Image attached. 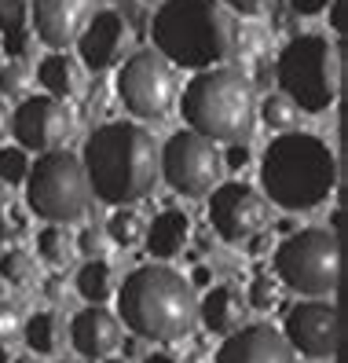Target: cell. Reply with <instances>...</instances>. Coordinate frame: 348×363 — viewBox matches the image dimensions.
<instances>
[{
	"label": "cell",
	"mask_w": 348,
	"mask_h": 363,
	"mask_svg": "<svg viewBox=\"0 0 348 363\" xmlns=\"http://www.w3.org/2000/svg\"><path fill=\"white\" fill-rule=\"evenodd\" d=\"M84 177L92 195L106 206H133L150 195L158 180V143L143 125L111 121L99 125L84 143Z\"/></svg>",
	"instance_id": "cell-1"
},
{
	"label": "cell",
	"mask_w": 348,
	"mask_h": 363,
	"mask_svg": "<svg viewBox=\"0 0 348 363\" xmlns=\"http://www.w3.org/2000/svg\"><path fill=\"white\" fill-rule=\"evenodd\" d=\"M150 37L169 67L198 74L235 55V23L220 0H162L150 18Z\"/></svg>",
	"instance_id": "cell-2"
},
{
	"label": "cell",
	"mask_w": 348,
	"mask_h": 363,
	"mask_svg": "<svg viewBox=\"0 0 348 363\" xmlns=\"http://www.w3.org/2000/svg\"><path fill=\"white\" fill-rule=\"evenodd\" d=\"M118 315L136 337L176 341L187 337L198 323V297H194V286L169 264H143L125 275Z\"/></svg>",
	"instance_id": "cell-3"
},
{
	"label": "cell",
	"mask_w": 348,
	"mask_h": 363,
	"mask_svg": "<svg viewBox=\"0 0 348 363\" xmlns=\"http://www.w3.org/2000/svg\"><path fill=\"white\" fill-rule=\"evenodd\" d=\"M260 184L286 213H308L337 187V158L312 133H282L260 158Z\"/></svg>",
	"instance_id": "cell-4"
},
{
	"label": "cell",
	"mask_w": 348,
	"mask_h": 363,
	"mask_svg": "<svg viewBox=\"0 0 348 363\" xmlns=\"http://www.w3.org/2000/svg\"><path fill=\"white\" fill-rule=\"evenodd\" d=\"M253 81L235 67H213L194 74L184 89V121L202 140L246 143L253 133Z\"/></svg>",
	"instance_id": "cell-5"
},
{
	"label": "cell",
	"mask_w": 348,
	"mask_h": 363,
	"mask_svg": "<svg viewBox=\"0 0 348 363\" xmlns=\"http://www.w3.org/2000/svg\"><path fill=\"white\" fill-rule=\"evenodd\" d=\"M275 81L301 114L330 111L341 92V62L337 48L319 33H297L286 40L275 62Z\"/></svg>",
	"instance_id": "cell-6"
},
{
	"label": "cell",
	"mask_w": 348,
	"mask_h": 363,
	"mask_svg": "<svg viewBox=\"0 0 348 363\" xmlns=\"http://www.w3.org/2000/svg\"><path fill=\"white\" fill-rule=\"evenodd\" d=\"M26 202L40 220L48 224H70L81 220L92 206V187L84 177V165L70 151L37 155L26 177Z\"/></svg>",
	"instance_id": "cell-7"
},
{
	"label": "cell",
	"mask_w": 348,
	"mask_h": 363,
	"mask_svg": "<svg viewBox=\"0 0 348 363\" xmlns=\"http://www.w3.org/2000/svg\"><path fill=\"white\" fill-rule=\"evenodd\" d=\"M275 275L301 297H330L341 275V246L337 235L326 228H301L279 242Z\"/></svg>",
	"instance_id": "cell-8"
},
{
	"label": "cell",
	"mask_w": 348,
	"mask_h": 363,
	"mask_svg": "<svg viewBox=\"0 0 348 363\" xmlns=\"http://www.w3.org/2000/svg\"><path fill=\"white\" fill-rule=\"evenodd\" d=\"M224 173V162L216 143L202 140L198 133L180 129L172 140H165V147L158 151V177L187 199H202L216 187Z\"/></svg>",
	"instance_id": "cell-9"
},
{
	"label": "cell",
	"mask_w": 348,
	"mask_h": 363,
	"mask_svg": "<svg viewBox=\"0 0 348 363\" xmlns=\"http://www.w3.org/2000/svg\"><path fill=\"white\" fill-rule=\"evenodd\" d=\"M118 99L128 114L143 121H162L176 103V74L158 52H133L121 62Z\"/></svg>",
	"instance_id": "cell-10"
},
{
	"label": "cell",
	"mask_w": 348,
	"mask_h": 363,
	"mask_svg": "<svg viewBox=\"0 0 348 363\" xmlns=\"http://www.w3.org/2000/svg\"><path fill=\"white\" fill-rule=\"evenodd\" d=\"M74 133V114L62 99L52 96H30L18 103V111H11V136L18 147L30 155H52L62 151V143Z\"/></svg>",
	"instance_id": "cell-11"
},
{
	"label": "cell",
	"mask_w": 348,
	"mask_h": 363,
	"mask_svg": "<svg viewBox=\"0 0 348 363\" xmlns=\"http://www.w3.org/2000/svg\"><path fill=\"white\" fill-rule=\"evenodd\" d=\"M209 224L224 242H246L264 231L268 199L242 180L220 184V187H213V199H209Z\"/></svg>",
	"instance_id": "cell-12"
},
{
	"label": "cell",
	"mask_w": 348,
	"mask_h": 363,
	"mask_svg": "<svg viewBox=\"0 0 348 363\" xmlns=\"http://www.w3.org/2000/svg\"><path fill=\"white\" fill-rule=\"evenodd\" d=\"M286 345L308 359H330L341 341V319L330 301H301L286 308V327H282Z\"/></svg>",
	"instance_id": "cell-13"
},
{
	"label": "cell",
	"mask_w": 348,
	"mask_h": 363,
	"mask_svg": "<svg viewBox=\"0 0 348 363\" xmlns=\"http://www.w3.org/2000/svg\"><path fill=\"white\" fill-rule=\"evenodd\" d=\"M77 52H81L84 67L96 70V74L125 62V55L133 52V26H128V18L121 11H99L96 18H89V26L81 30Z\"/></svg>",
	"instance_id": "cell-14"
},
{
	"label": "cell",
	"mask_w": 348,
	"mask_h": 363,
	"mask_svg": "<svg viewBox=\"0 0 348 363\" xmlns=\"http://www.w3.org/2000/svg\"><path fill=\"white\" fill-rule=\"evenodd\" d=\"M92 18V0H30L33 37L48 48H67Z\"/></svg>",
	"instance_id": "cell-15"
},
{
	"label": "cell",
	"mask_w": 348,
	"mask_h": 363,
	"mask_svg": "<svg viewBox=\"0 0 348 363\" xmlns=\"http://www.w3.org/2000/svg\"><path fill=\"white\" fill-rule=\"evenodd\" d=\"M216 363H297V352L271 323H249L224 341Z\"/></svg>",
	"instance_id": "cell-16"
},
{
	"label": "cell",
	"mask_w": 348,
	"mask_h": 363,
	"mask_svg": "<svg viewBox=\"0 0 348 363\" xmlns=\"http://www.w3.org/2000/svg\"><path fill=\"white\" fill-rule=\"evenodd\" d=\"M70 341L84 359H111V352L121 345V319L103 305H89L74 315Z\"/></svg>",
	"instance_id": "cell-17"
},
{
	"label": "cell",
	"mask_w": 348,
	"mask_h": 363,
	"mask_svg": "<svg viewBox=\"0 0 348 363\" xmlns=\"http://www.w3.org/2000/svg\"><path fill=\"white\" fill-rule=\"evenodd\" d=\"M198 319L206 323L209 334H235L242 330V319H246V305L238 297L235 286H209V294L198 301Z\"/></svg>",
	"instance_id": "cell-18"
},
{
	"label": "cell",
	"mask_w": 348,
	"mask_h": 363,
	"mask_svg": "<svg viewBox=\"0 0 348 363\" xmlns=\"http://www.w3.org/2000/svg\"><path fill=\"white\" fill-rule=\"evenodd\" d=\"M187 235H191V217L184 209H162L155 220H150V228L143 231V239H147V250H150V257H158V261H169V257H176V253L187 246Z\"/></svg>",
	"instance_id": "cell-19"
},
{
	"label": "cell",
	"mask_w": 348,
	"mask_h": 363,
	"mask_svg": "<svg viewBox=\"0 0 348 363\" xmlns=\"http://www.w3.org/2000/svg\"><path fill=\"white\" fill-rule=\"evenodd\" d=\"M0 40L15 62L33 55L37 37L30 26V0H0Z\"/></svg>",
	"instance_id": "cell-20"
},
{
	"label": "cell",
	"mask_w": 348,
	"mask_h": 363,
	"mask_svg": "<svg viewBox=\"0 0 348 363\" xmlns=\"http://www.w3.org/2000/svg\"><path fill=\"white\" fill-rule=\"evenodd\" d=\"M37 81H40V89H45L52 99H62V103H67L70 96L81 92L84 74H81V62H77V59L55 52V55H48V59H40Z\"/></svg>",
	"instance_id": "cell-21"
},
{
	"label": "cell",
	"mask_w": 348,
	"mask_h": 363,
	"mask_svg": "<svg viewBox=\"0 0 348 363\" xmlns=\"http://www.w3.org/2000/svg\"><path fill=\"white\" fill-rule=\"evenodd\" d=\"M23 337H26V345L33 356H52L59 349V341H62V323H59V315L55 312H37L30 315V323L23 327Z\"/></svg>",
	"instance_id": "cell-22"
},
{
	"label": "cell",
	"mask_w": 348,
	"mask_h": 363,
	"mask_svg": "<svg viewBox=\"0 0 348 363\" xmlns=\"http://www.w3.org/2000/svg\"><path fill=\"white\" fill-rule=\"evenodd\" d=\"M114 286H118V283H114V268L106 264V261H89V264L77 272V294H81L89 305L111 301Z\"/></svg>",
	"instance_id": "cell-23"
},
{
	"label": "cell",
	"mask_w": 348,
	"mask_h": 363,
	"mask_svg": "<svg viewBox=\"0 0 348 363\" xmlns=\"http://www.w3.org/2000/svg\"><path fill=\"white\" fill-rule=\"evenodd\" d=\"M37 253H40V257H45L52 268H67V264L74 261V239H70V231L59 228V224L45 228V231L37 235Z\"/></svg>",
	"instance_id": "cell-24"
},
{
	"label": "cell",
	"mask_w": 348,
	"mask_h": 363,
	"mask_svg": "<svg viewBox=\"0 0 348 363\" xmlns=\"http://www.w3.org/2000/svg\"><path fill=\"white\" fill-rule=\"evenodd\" d=\"M260 118H264L268 129H279V133H293V125L301 121V111L282 96V92H268L264 103H260Z\"/></svg>",
	"instance_id": "cell-25"
},
{
	"label": "cell",
	"mask_w": 348,
	"mask_h": 363,
	"mask_svg": "<svg viewBox=\"0 0 348 363\" xmlns=\"http://www.w3.org/2000/svg\"><path fill=\"white\" fill-rule=\"evenodd\" d=\"M0 275H4L11 286H30L33 275H37V264L26 250H4L0 253Z\"/></svg>",
	"instance_id": "cell-26"
},
{
	"label": "cell",
	"mask_w": 348,
	"mask_h": 363,
	"mask_svg": "<svg viewBox=\"0 0 348 363\" xmlns=\"http://www.w3.org/2000/svg\"><path fill=\"white\" fill-rule=\"evenodd\" d=\"M143 220H140V213L136 209H118L114 217H111V224H106V235L118 242V246H136V242H143Z\"/></svg>",
	"instance_id": "cell-27"
},
{
	"label": "cell",
	"mask_w": 348,
	"mask_h": 363,
	"mask_svg": "<svg viewBox=\"0 0 348 363\" xmlns=\"http://www.w3.org/2000/svg\"><path fill=\"white\" fill-rule=\"evenodd\" d=\"M26 177H30V155L23 147H4L0 151V180H4V187L26 184Z\"/></svg>",
	"instance_id": "cell-28"
},
{
	"label": "cell",
	"mask_w": 348,
	"mask_h": 363,
	"mask_svg": "<svg viewBox=\"0 0 348 363\" xmlns=\"http://www.w3.org/2000/svg\"><path fill=\"white\" fill-rule=\"evenodd\" d=\"M26 84H30V74H26V62H4L0 67V99H15V96H23L26 92Z\"/></svg>",
	"instance_id": "cell-29"
},
{
	"label": "cell",
	"mask_w": 348,
	"mask_h": 363,
	"mask_svg": "<svg viewBox=\"0 0 348 363\" xmlns=\"http://www.w3.org/2000/svg\"><path fill=\"white\" fill-rule=\"evenodd\" d=\"M249 305L260 308V312H268L279 305V283L271 279V275H257L253 286H249Z\"/></svg>",
	"instance_id": "cell-30"
},
{
	"label": "cell",
	"mask_w": 348,
	"mask_h": 363,
	"mask_svg": "<svg viewBox=\"0 0 348 363\" xmlns=\"http://www.w3.org/2000/svg\"><path fill=\"white\" fill-rule=\"evenodd\" d=\"M74 250H81L84 257L99 261V257H103V250H106V231H103V228H81Z\"/></svg>",
	"instance_id": "cell-31"
},
{
	"label": "cell",
	"mask_w": 348,
	"mask_h": 363,
	"mask_svg": "<svg viewBox=\"0 0 348 363\" xmlns=\"http://www.w3.org/2000/svg\"><path fill=\"white\" fill-rule=\"evenodd\" d=\"M18 334H23V315H18L15 305L0 301V349H4L8 341H15Z\"/></svg>",
	"instance_id": "cell-32"
},
{
	"label": "cell",
	"mask_w": 348,
	"mask_h": 363,
	"mask_svg": "<svg viewBox=\"0 0 348 363\" xmlns=\"http://www.w3.org/2000/svg\"><path fill=\"white\" fill-rule=\"evenodd\" d=\"M23 235H26V217L11 209L8 217L0 220V242H8V239H23Z\"/></svg>",
	"instance_id": "cell-33"
},
{
	"label": "cell",
	"mask_w": 348,
	"mask_h": 363,
	"mask_svg": "<svg viewBox=\"0 0 348 363\" xmlns=\"http://www.w3.org/2000/svg\"><path fill=\"white\" fill-rule=\"evenodd\" d=\"M249 158H253V155H249V147H246V143H228V151L220 155V162H224L228 169H246Z\"/></svg>",
	"instance_id": "cell-34"
},
{
	"label": "cell",
	"mask_w": 348,
	"mask_h": 363,
	"mask_svg": "<svg viewBox=\"0 0 348 363\" xmlns=\"http://www.w3.org/2000/svg\"><path fill=\"white\" fill-rule=\"evenodd\" d=\"M220 4H228L238 15H260L264 8H271V0H220Z\"/></svg>",
	"instance_id": "cell-35"
},
{
	"label": "cell",
	"mask_w": 348,
	"mask_h": 363,
	"mask_svg": "<svg viewBox=\"0 0 348 363\" xmlns=\"http://www.w3.org/2000/svg\"><path fill=\"white\" fill-rule=\"evenodd\" d=\"M330 0H290V8L297 11V15H319Z\"/></svg>",
	"instance_id": "cell-36"
},
{
	"label": "cell",
	"mask_w": 348,
	"mask_h": 363,
	"mask_svg": "<svg viewBox=\"0 0 348 363\" xmlns=\"http://www.w3.org/2000/svg\"><path fill=\"white\" fill-rule=\"evenodd\" d=\"M257 84H260V89H271V84H275V62L260 59V67H257Z\"/></svg>",
	"instance_id": "cell-37"
},
{
	"label": "cell",
	"mask_w": 348,
	"mask_h": 363,
	"mask_svg": "<svg viewBox=\"0 0 348 363\" xmlns=\"http://www.w3.org/2000/svg\"><path fill=\"white\" fill-rule=\"evenodd\" d=\"M62 294H67V283H62L59 275H48V279H45V297H52V301H59Z\"/></svg>",
	"instance_id": "cell-38"
},
{
	"label": "cell",
	"mask_w": 348,
	"mask_h": 363,
	"mask_svg": "<svg viewBox=\"0 0 348 363\" xmlns=\"http://www.w3.org/2000/svg\"><path fill=\"white\" fill-rule=\"evenodd\" d=\"M330 26L344 30V0H330Z\"/></svg>",
	"instance_id": "cell-39"
},
{
	"label": "cell",
	"mask_w": 348,
	"mask_h": 363,
	"mask_svg": "<svg viewBox=\"0 0 348 363\" xmlns=\"http://www.w3.org/2000/svg\"><path fill=\"white\" fill-rule=\"evenodd\" d=\"M8 133H11V111H8V103L0 99V140H8Z\"/></svg>",
	"instance_id": "cell-40"
},
{
	"label": "cell",
	"mask_w": 348,
	"mask_h": 363,
	"mask_svg": "<svg viewBox=\"0 0 348 363\" xmlns=\"http://www.w3.org/2000/svg\"><path fill=\"white\" fill-rule=\"evenodd\" d=\"M249 250H253L257 257H260L264 250H271V239H268V235H253V239H249Z\"/></svg>",
	"instance_id": "cell-41"
},
{
	"label": "cell",
	"mask_w": 348,
	"mask_h": 363,
	"mask_svg": "<svg viewBox=\"0 0 348 363\" xmlns=\"http://www.w3.org/2000/svg\"><path fill=\"white\" fill-rule=\"evenodd\" d=\"M213 279V275H209V268H194V279H187L191 286H206Z\"/></svg>",
	"instance_id": "cell-42"
},
{
	"label": "cell",
	"mask_w": 348,
	"mask_h": 363,
	"mask_svg": "<svg viewBox=\"0 0 348 363\" xmlns=\"http://www.w3.org/2000/svg\"><path fill=\"white\" fill-rule=\"evenodd\" d=\"M143 363H176V359H172L169 352H150V356H147Z\"/></svg>",
	"instance_id": "cell-43"
},
{
	"label": "cell",
	"mask_w": 348,
	"mask_h": 363,
	"mask_svg": "<svg viewBox=\"0 0 348 363\" xmlns=\"http://www.w3.org/2000/svg\"><path fill=\"white\" fill-rule=\"evenodd\" d=\"M293 228H297L293 220H279V228H275V231H282V235H293Z\"/></svg>",
	"instance_id": "cell-44"
},
{
	"label": "cell",
	"mask_w": 348,
	"mask_h": 363,
	"mask_svg": "<svg viewBox=\"0 0 348 363\" xmlns=\"http://www.w3.org/2000/svg\"><path fill=\"white\" fill-rule=\"evenodd\" d=\"M4 206H8V187H4V180H0V213H4Z\"/></svg>",
	"instance_id": "cell-45"
},
{
	"label": "cell",
	"mask_w": 348,
	"mask_h": 363,
	"mask_svg": "<svg viewBox=\"0 0 348 363\" xmlns=\"http://www.w3.org/2000/svg\"><path fill=\"white\" fill-rule=\"evenodd\" d=\"M11 363H37L33 356H18V359H11Z\"/></svg>",
	"instance_id": "cell-46"
},
{
	"label": "cell",
	"mask_w": 348,
	"mask_h": 363,
	"mask_svg": "<svg viewBox=\"0 0 348 363\" xmlns=\"http://www.w3.org/2000/svg\"><path fill=\"white\" fill-rule=\"evenodd\" d=\"M0 363H8V352L4 349H0Z\"/></svg>",
	"instance_id": "cell-47"
},
{
	"label": "cell",
	"mask_w": 348,
	"mask_h": 363,
	"mask_svg": "<svg viewBox=\"0 0 348 363\" xmlns=\"http://www.w3.org/2000/svg\"><path fill=\"white\" fill-rule=\"evenodd\" d=\"M103 363H128V359H103Z\"/></svg>",
	"instance_id": "cell-48"
},
{
	"label": "cell",
	"mask_w": 348,
	"mask_h": 363,
	"mask_svg": "<svg viewBox=\"0 0 348 363\" xmlns=\"http://www.w3.org/2000/svg\"><path fill=\"white\" fill-rule=\"evenodd\" d=\"M150 4H155V0H150Z\"/></svg>",
	"instance_id": "cell-49"
}]
</instances>
